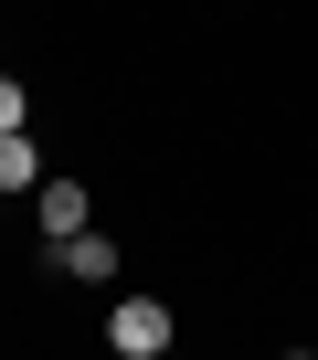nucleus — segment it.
<instances>
[{
	"mask_svg": "<svg viewBox=\"0 0 318 360\" xmlns=\"http://www.w3.org/2000/svg\"><path fill=\"white\" fill-rule=\"evenodd\" d=\"M170 339H181V318L159 307V297H117V307H106V349H117V360H159Z\"/></svg>",
	"mask_w": 318,
	"mask_h": 360,
	"instance_id": "obj_1",
	"label": "nucleus"
},
{
	"mask_svg": "<svg viewBox=\"0 0 318 360\" xmlns=\"http://www.w3.org/2000/svg\"><path fill=\"white\" fill-rule=\"evenodd\" d=\"M53 276H75V286H106L117 276V244L85 223V233H53Z\"/></svg>",
	"mask_w": 318,
	"mask_h": 360,
	"instance_id": "obj_2",
	"label": "nucleus"
},
{
	"mask_svg": "<svg viewBox=\"0 0 318 360\" xmlns=\"http://www.w3.org/2000/svg\"><path fill=\"white\" fill-rule=\"evenodd\" d=\"M32 212H43V233H85V223H96L85 180H32Z\"/></svg>",
	"mask_w": 318,
	"mask_h": 360,
	"instance_id": "obj_3",
	"label": "nucleus"
},
{
	"mask_svg": "<svg viewBox=\"0 0 318 360\" xmlns=\"http://www.w3.org/2000/svg\"><path fill=\"white\" fill-rule=\"evenodd\" d=\"M43 180V148H32V127H0V191H32Z\"/></svg>",
	"mask_w": 318,
	"mask_h": 360,
	"instance_id": "obj_4",
	"label": "nucleus"
},
{
	"mask_svg": "<svg viewBox=\"0 0 318 360\" xmlns=\"http://www.w3.org/2000/svg\"><path fill=\"white\" fill-rule=\"evenodd\" d=\"M22 117H32V96H22L11 75H0V127H22Z\"/></svg>",
	"mask_w": 318,
	"mask_h": 360,
	"instance_id": "obj_5",
	"label": "nucleus"
}]
</instances>
